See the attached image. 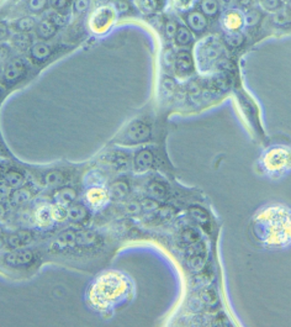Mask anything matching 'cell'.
<instances>
[{
	"instance_id": "6da1fadb",
	"label": "cell",
	"mask_w": 291,
	"mask_h": 327,
	"mask_svg": "<svg viewBox=\"0 0 291 327\" xmlns=\"http://www.w3.org/2000/svg\"><path fill=\"white\" fill-rule=\"evenodd\" d=\"M127 279L118 273H105L97 279L89 290V299L95 308H110L124 298L127 292Z\"/></svg>"
},
{
	"instance_id": "7a4b0ae2",
	"label": "cell",
	"mask_w": 291,
	"mask_h": 327,
	"mask_svg": "<svg viewBox=\"0 0 291 327\" xmlns=\"http://www.w3.org/2000/svg\"><path fill=\"white\" fill-rule=\"evenodd\" d=\"M26 74V64L24 63L23 59L20 58H11L10 61L5 66L4 72H3V79L4 84L10 88L14 86L15 84L19 83Z\"/></svg>"
},
{
	"instance_id": "3957f363",
	"label": "cell",
	"mask_w": 291,
	"mask_h": 327,
	"mask_svg": "<svg viewBox=\"0 0 291 327\" xmlns=\"http://www.w3.org/2000/svg\"><path fill=\"white\" fill-rule=\"evenodd\" d=\"M34 259H35L34 252L25 247L13 248V250L9 252V253L5 254L4 257L5 265L11 267V268L28 267L34 262Z\"/></svg>"
},
{
	"instance_id": "277c9868",
	"label": "cell",
	"mask_w": 291,
	"mask_h": 327,
	"mask_svg": "<svg viewBox=\"0 0 291 327\" xmlns=\"http://www.w3.org/2000/svg\"><path fill=\"white\" fill-rule=\"evenodd\" d=\"M151 137V128L146 122L135 120L127 126L125 133V140L128 143H142Z\"/></svg>"
},
{
	"instance_id": "5b68a950",
	"label": "cell",
	"mask_w": 291,
	"mask_h": 327,
	"mask_svg": "<svg viewBox=\"0 0 291 327\" xmlns=\"http://www.w3.org/2000/svg\"><path fill=\"white\" fill-rule=\"evenodd\" d=\"M291 162V152L287 149L277 148L273 151L268 152L264 158V163H265L266 169L273 170V172H278V170L284 169L285 167L289 166Z\"/></svg>"
},
{
	"instance_id": "8992f818",
	"label": "cell",
	"mask_w": 291,
	"mask_h": 327,
	"mask_svg": "<svg viewBox=\"0 0 291 327\" xmlns=\"http://www.w3.org/2000/svg\"><path fill=\"white\" fill-rule=\"evenodd\" d=\"M109 191L101 187H92L84 194V200L89 208L101 209L109 202Z\"/></svg>"
},
{
	"instance_id": "52a82bcc",
	"label": "cell",
	"mask_w": 291,
	"mask_h": 327,
	"mask_svg": "<svg viewBox=\"0 0 291 327\" xmlns=\"http://www.w3.org/2000/svg\"><path fill=\"white\" fill-rule=\"evenodd\" d=\"M77 245V232L73 230H64L58 233L55 241L51 244L50 250L52 252L68 251Z\"/></svg>"
},
{
	"instance_id": "ba28073f",
	"label": "cell",
	"mask_w": 291,
	"mask_h": 327,
	"mask_svg": "<svg viewBox=\"0 0 291 327\" xmlns=\"http://www.w3.org/2000/svg\"><path fill=\"white\" fill-rule=\"evenodd\" d=\"M34 219H35L36 225H37L40 229L42 230L52 229L53 225H55V220H53L52 214H51V204H46V203L38 204L35 209Z\"/></svg>"
},
{
	"instance_id": "9c48e42d",
	"label": "cell",
	"mask_w": 291,
	"mask_h": 327,
	"mask_svg": "<svg viewBox=\"0 0 291 327\" xmlns=\"http://www.w3.org/2000/svg\"><path fill=\"white\" fill-rule=\"evenodd\" d=\"M52 55V49L50 45L44 43V42H37L34 43L30 49V57H31L32 62L41 64V63L46 62Z\"/></svg>"
},
{
	"instance_id": "30bf717a",
	"label": "cell",
	"mask_w": 291,
	"mask_h": 327,
	"mask_svg": "<svg viewBox=\"0 0 291 327\" xmlns=\"http://www.w3.org/2000/svg\"><path fill=\"white\" fill-rule=\"evenodd\" d=\"M154 163V156L149 149H141L135 156V169L137 172H147Z\"/></svg>"
},
{
	"instance_id": "8fae6325",
	"label": "cell",
	"mask_w": 291,
	"mask_h": 327,
	"mask_svg": "<svg viewBox=\"0 0 291 327\" xmlns=\"http://www.w3.org/2000/svg\"><path fill=\"white\" fill-rule=\"evenodd\" d=\"M53 199H55V203L58 204V205L68 208V206L72 205V204L76 203L77 191L74 190L73 188L62 187L57 189L55 195H53Z\"/></svg>"
},
{
	"instance_id": "7c38bea8",
	"label": "cell",
	"mask_w": 291,
	"mask_h": 327,
	"mask_svg": "<svg viewBox=\"0 0 291 327\" xmlns=\"http://www.w3.org/2000/svg\"><path fill=\"white\" fill-rule=\"evenodd\" d=\"M43 183L46 187H49L51 189H59L65 185V183H67V177H65V173L62 172V170L53 169L44 174Z\"/></svg>"
},
{
	"instance_id": "4fadbf2b",
	"label": "cell",
	"mask_w": 291,
	"mask_h": 327,
	"mask_svg": "<svg viewBox=\"0 0 291 327\" xmlns=\"http://www.w3.org/2000/svg\"><path fill=\"white\" fill-rule=\"evenodd\" d=\"M32 239V233L29 230H20L16 232L11 233L8 237V245L11 248H20L28 246Z\"/></svg>"
},
{
	"instance_id": "5bb4252c",
	"label": "cell",
	"mask_w": 291,
	"mask_h": 327,
	"mask_svg": "<svg viewBox=\"0 0 291 327\" xmlns=\"http://www.w3.org/2000/svg\"><path fill=\"white\" fill-rule=\"evenodd\" d=\"M187 23L189 29L193 30L196 34H200L208 26V20H206L205 14L200 13V11H190L187 16Z\"/></svg>"
},
{
	"instance_id": "9a60e30c",
	"label": "cell",
	"mask_w": 291,
	"mask_h": 327,
	"mask_svg": "<svg viewBox=\"0 0 291 327\" xmlns=\"http://www.w3.org/2000/svg\"><path fill=\"white\" fill-rule=\"evenodd\" d=\"M175 67H176V72H178L179 74H182V76H187V74L193 72V68H194L193 58H191V56L189 55L188 52H185V51L179 52L175 58Z\"/></svg>"
},
{
	"instance_id": "2e32d148",
	"label": "cell",
	"mask_w": 291,
	"mask_h": 327,
	"mask_svg": "<svg viewBox=\"0 0 291 327\" xmlns=\"http://www.w3.org/2000/svg\"><path fill=\"white\" fill-rule=\"evenodd\" d=\"M36 34L42 40H50L57 34V25L51 19H43L36 26Z\"/></svg>"
},
{
	"instance_id": "e0dca14e",
	"label": "cell",
	"mask_w": 291,
	"mask_h": 327,
	"mask_svg": "<svg viewBox=\"0 0 291 327\" xmlns=\"http://www.w3.org/2000/svg\"><path fill=\"white\" fill-rule=\"evenodd\" d=\"M67 210L68 219H70L72 223L80 224L83 221H85L86 217H88V210H86V206L83 205V204L73 203L72 205L68 206Z\"/></svg>"
},
{
	"instance_id": "ac0fdd59",
	"label": "cell",
	"mask_w": 291,
	"mask_h": 327,
	"mask_svg": "<svg viewBox=\"0 0 291 327\" xmlns=\"http://www.w3.org/2000/svg\"><path fill=\"white\" fill-rule=\"evenodd\" d=\"M26 178L20 170L17 169H9L5 172L4 176V183L8 185L9 188L11 189H17L20 187H24L25 185Z\"/></svg>"
},
{
	"instance_id": "d6986e66",
	"label": "cell",
	"mask_w": 291,
	"mask_h": 327,
	"mask_svg": "<svg viewBox=\"0 0 291 327\" xmlns=\"http://www.w3.org/2000/svg\"><path fill=\"white\" fill-rule=\"evenodd\" d=\"M98 244V235L94 231L84 230L77 232V246L82 248L94 247Z\"/></svg>"
},
{
	"instance_id": "ffe728a7",
	"label": "cell",
	"mask_w": 291,
	"mask_h": 327,
	"mask_svg": "<svg viewBox=\"0 0 291 327\" xmlns=\"http://www.w3.org/2000/svg\"><path fill=\"white\" fill-rule=\"evenodd\" d=\"M32 199V191L28 187H20L17 189H14L13 193L10 195V202L13 205H24V204L29 203Z\"/></svg>"
},
{
	"instance_id": "44dd1931",
	"label": "cell",
	"mask_w": 291,
	"mask_h": 327,
	"mask_svg": "<svg viewBox=\"0 0 291 327\" xmlns=\"http://www.w3.org/2000/svg\"><path fill=\"white\" fill-rule=\"evenodd\" d=\"M109 197L113 199L121 200L124 199L130 193V187H128V183L125 181H116L109 187Z\"/></svg>"
},
{
	"instance_id": "7402d4cb",
	"label": "cell",
	"mask_w": 291,
	"mask_h": 327,
	"mask_svg": "<svg viewBox=\"0 0 291 327\" xmlns=\"http://www.w3.org/2000/svg\"><path fill=\"white\" fill-rule=\"evenodd\" d=\"M243 25V17L237 11H229L223 16V26L230 31H238Z\"/></svg>"
},
{
	"instance_id": "603a6c76",
	"label": "cell",
	"mask_w": 291,
	"mask_h": 327,
	"mask_svg": "<svg viewBox=\"0 0 291 327\" xmlns=\"http://www.w3.org/2000/svg\"><path fill=\"white\" fill-rule=\"evenodd\" d=\"M13 43L17 50L28 51L31 49L32 46L31 36L29 35V32H23V31L17 32V34L13 37Z\"/></svg>"
},
{
	"instance_id": "cb8c5ba5",
	"label": "cell",
	"mask_w": 291,
	"mask_h": 327,
	"mask_svg": "<svg viewBox=\"0 0 291 327\" xmlns=\"http://www.w3.org/2000/svg\"><path fill=\"white\" fill-rule=\"evenodd\" d=\"M147 191H148L149 197H151L152 199H155V200L164 199L167 195L166 185L158 181L152 182L151 184L148 185V188H147Z\"/></svg>"
},
{
	"instance_id": "d4e9b609",
	"label": "cell",
	"mask_w": 291,
	"mask_h": 327,
	"mask_svg": "<svg viewBox=\"0 0 291 327\" xmlns=\"http://www.w3.org/2000/svg\"><path fill=\"white\" fill-rule=\"evenodd\" d=\"M94 25H93V28L95 29V31L98 30H104V29H107V26H109L110 24V20H111V13L110 10L105 11V9H101V11H99L98 14H95V17L94 19Z\"/></svg>"
},
{
	"instance_id": "484cf974",
	"label": "cell",
	"mask_w": 291,
	"mask_h": 327,
	"mask_svg": "<svg viewBox=\"0 0 291 327\" xmlns=\"http://www.w3.org/2000/svg\"><path fill=\"white\" fill-rule=\"evenodd\" d=\"M273 24L277 26H280V28H286V26H289L291 24V11L280 8L274 13Z\"/></svg>"
},
{
	"instance_id": "4316f807",
	"label": "cell",
	"mask_w": 291,
	"mask_h": 327,
	"mask_svg": "<svg viewBox=\"0 0 291 327\" xmlns=\"http://www.w3.org/2000/svg\"><path fill=\"white\" fill-rule=\"evenodd\" d=\"M161 0H137V7L143 14H153L160 9Z\"/></svg>"
},
{
	"instance_id": "83f0119b",
	"label": "cell",
	"mask_w": 291,
	"mask_h": 327,
	"mask_svg": "<svg viewBox=\"0 0 291 327\" xmlns=\"http://www.w3.org/2000/svg\"><path fill=\"white\" fill-rule=\"evenodd\" d=\"M193 40V35H191V31L185 26H179L178 31H176L175 35V42L179 46H187Z\"/></svg>"
},
{
	"instance_id": "f1b7e54d",
	"label": "cell",
	"mask_w": 291,
	"mask_h": 327,
	"mask_svg": "<svg viewBox=\"0 0 291 327\" xmlns=\"http://www.w3.org/2000/svg\"><path fill=\"white\" fill-rule=\"evenodd\" d=\"M51 214L55 223H63L68 219V210L64 206L53 203L51 204Z\"/></svg>"
},
{
	"instance_id": "f546056e",
	"label": "cell",
	"mask_w": 291,
	"mask_h": 327,
	"mask_svg": "<svg viewBox=\"0 0 291 327\" xmlns=\"http://www.w3.org/2000/svg\"><path fill=\"white\" fill-rule=\"evenodd\" d=\"M36 21L34 17L31 16H24L16 23V28L19 29V31L23 32H30L31 30H34L36 28Z\"/></svg>"
},
{
	"instance_id": "4dcf8cb0",
	"label": "cell",
	"mask_w": 291,
	"mask_h": 327,
	"mask_svg": "<svg viewBox=\"0 0 291 327\" xmlns=\"http://www.w3.org/2000/svg\"><path fill=\"white\" fill-rule=\"evenodd\" d=\"M201 9H203V13L208 16H215L218 11V2L217 0H203Z\"/></svg>"
},
{
	"instance_id": "1f68e13d",
	"label": "cell",
	"mask_w": 291,
	"mask_h": 327,
	"mask_svg": "<svg viewBox=\"0 0 291 327\" xmlns=\"http://www.w3.org/2000/svg\"><path fill=\"white\" fill-rule=\"evenodd\" d=\"M260 21V13L258 10H248L243 17V23L247 26H256Z\"/></svg>"
},
{
	"instance_id": "d6a6232c",
	"label": "cell",
	"mask_w": 291,
	"mask_h": 327,
	"mask_svg": "<svg viewBox=\"0 0 291 327\" xmlns=\"http://www.w3.org/2000/svg\"><path fill=\"white\" fill-rule=\"evenodd\" d=\"M49 0H28V9L31 13L38 14L47 7Z\"/></svg>"
},
{
	"instance_id": "836d02e7",
	"label": "cell",
	"mask_w": 291,
	"mask_h": 327,
	"mask_svg": "<svg viewBox=\"0 0 291 327\" xmlns=\"http://www.w3.org/2000/svg\"><path fill=\"white\" fill-rule=\"evenodd\" d=\"M113 7H114V10L120 15L127 14L131 9L127 0H113Z\"/></svg>"
},
{
	"instance_id": "e575fe53",
	"label": "cell",
	"mask_w": 291,
	"mask_h": 327,
	"mask_svg": "<svg viewBox=\"0 0 291 327\" xmlns=\"http://www.w3.org/2000/svg\"><path fill=\"white\" fill-rule=\"evenodd\" d=\"M243 41V36L241 35L239 31H230L229 34L226 35V42L231 46L237 47L242 43Z\"/></svg>"
},
{
	"instance_id": "d590c367",
	"label": "cell",
	"mask_w": 291,
	"mask_h": 327,
	"mask_svg": "<svg viewBox=\"0 0 291 327\" xmlns=\"http://www.w3.org/2000/svg\"><path fill=\"white\" fill-rule=\"evenodd\" d=\"M178 24L175 23V21L169 19L166 23V26H164V32H166V36L168 38H175V35H176V31H178Z\"/></svg>"
},
{
	"instance_id": "8d00e7d4",
	"label": "cell",
	"mask_w": 291,
	"mask_h": 327,
	"mask_svg": "<svg viewBox=\"0 0 291 327\" xmlns=\"http://www.w3.org/2000/svg\"><path fill=\"white\" fill-rule=\"evenodd\" d=\"M259 2L263 9H265V10L268 11H272V13H275V11L281 8L280 0H259Z\"/></svg>"
},
{
	"instance_id": "74e56055",
	"label": "cell",
	"mask_w": 291,
	"mask_h": 327,
	"mask_svg": "<svg viewBox=\"0 0 291 327\" xmlns=\"http://www.w3.org/2000/svg\"><path fill=\"white\" fill-rule=\"evenodd\" d=\"M197 237L199 236H197V233L195 232L194 230H185L182 235L183 241H184L185 244H189V245L197 242V239H199Z\"/></svg>"
},
{
	"instance_id": "f35d334b",
	"label": "cell",
	"mask_w": 291,
	"mask_h": 327,
	"mask_svg": "<svg viewBox=\"0 0 291 327\" xmlns=\"http://www.w3.org/2000/svg\"><path fill=\"white\" fill-rule=\"evenodd\" d=\"M141 208L146 211H154L160 208V204L155 202V199H152V198H148V199H145L141 204Z\"/></svg>"
},
{
	"instance_id": "ab89813d",
	"label": "cell",
	"mask_w": 291,
	"mask_h": 327,
	"mask_svg": "<svg viewBox=\"0 0 291 327\" xmlns=\"http://www.w3.org/2000/svg\"><path fill=\"white\" fill-rule=\"evenodd\" d=\"M89 7V0H74V11L76 14L85 13L86 9Z\"/></svg>"
},
{
	"instance_id": "60d3db41",
	"label": "cell",
	"mask_w": 291,
	"mask_h": 327,
	"mask_svg": "<svg viewBox=\"0 0 291 327\" xmlns=\"http://www.w3.org/2000/svg\"><path fill=\"white\" fill-rule=\"evenodd\" d=\"M49 4L55 10H63L67 8L68 0H49Z\"/></svg>"
},
{
	"instance_id": "b9f144b4",
	"label": "cell",
	"mask_w": 291,
	"mask_h": 327,
	"mask_svg": "<svg viewBox=\"0 0 291 327\" xmlns=\"http://www.w3.org/2000/svg\"><path fill=\"white\" fill-rule=\"evenodd\" d=\"M193 2L194 0H174V4L176 5V8L184 10V9L190 8V5L193 4Z\"/></svg>"
},
{
	"instance_id": "7bdbcfd3",
	"label": "cell",
	"mask_w": 291,
	"mask_h": 327,
	"mask_svg": "<svg viewBox=\"0 0 291 327\" xmlns=\"http://www.w3.org/2000/svg\"><path fill=\"white\" fill-rule=\"evenodd\" d=\"M9 36V28L5 23L0 21V41L5 40Z\"/></svg>"
},
{
	"instance_id": "ee69618b",
	"label": "cell",
	"mask_w": 291,
	"mask_h": 327,
	"mask_svg": "<svg viewBox=\"0 0 291 327\" xmlns=\"http://www.w3.org/2000/svg\"><path fill=\"white\" fill-rule=\"evenodd\" d=\"M141 205L139 203H131V204H128V206H127V210H128V212H130V214H132V215H136V214H139V212L141 211Z\"/></svg>"
},
{
	"instance_id": "f6af8a7d",
	"label": "cell",
	"mask_w": 291,
	"mask_h": 327,
	"mask_svg": "<svg viewBox=\"0 0 291 327\" xmlns=\"http://www.w3.org/2000/svg\"><path fill=\"white\" fill-rule=\"evenodd\" d=\"M217 2H218V4H221L225 9H227V8L232 7L233 3H235V0H217Z\"/></svg>"
},
{
	"instance_id": "bcb514c9",
	"label": "cell",
	"mask_w": 291,
	"mask_h": 327,
	"mask_svg": "<svg viewBox=\"0 0 291 327\" xmlns=\"http://www.w3.org/2000/svg\"><path fill=\"white\" fill-rule=\"evenodd\" d=\"M8 53H9V51L5 49V47L0 46V59H4L5 57L8 56Z\"/></svg>"
},
{
	"instance_id": "7dc6e473",
	"label": "cell",
	"mask_w": 291,
	"mask_h": 327,
	"mask_svg": "<svg viewBox=\"0 0 291 327\" xmlns=\"http://www.w3.org/2000/svg\"><path fill=\"white\" fill-rule=\"evenodd\" d=\"M236 2L238 3L239 5H242V7H250L253 0H236Z\"/></svg>"
},
{
	"instance_id": "c3c4849f",
	"label": "cell",
	"mask_w": 291,
	"mask_h": 327,
	"mask_svg": "<svg viewBox=\"0 0 291 327\" xmlns=\"http://www.w3.org/2000/svg\"><path fill=\"white\" fill-rule=\"evenodd\" d=\"M5 214H7V210H5L3 204H0V220H3V219H4Z\"/></svg>"
},
{
	"instance_id": "681fc988",
	"label": "cell",
	"mask_w": 291,
	"mask_h": 327,
	"mask_svg": "<svg viewBox=\"0 0 291 327\" xmlns=\"http://www.w3.org/2000/svg\"><path fill=\"white\" fill-rule=\"evenodd\" d=\"M3 155H5V147H4V145H3L2 140H0V156H3Z\"/></svg>"
},
{
	"instance_id": "f907efd6",
	"label": "cell",
	"mask_w": 291,
	"mask_h": 327,
	"mask_svg": "<svg viewBox=\"0 0 291 327\" xmlns=\"http://www.w3.org/2000/svg\"><path fill=\"white\" fill-rule=\"evenodd\" d=\"M4 176H5V172H4V169H3V167L0 166V182H3L4 181Z\"/></svg>"
},
{
	"instance_id": "816d5d0a",
	"label": "cell",
	"mask_w": 291,
	"mask_h": 327,
	"mask_svg": "<svg viewBox=\"0 0 291 327\" xmlns=\"http://www.w3.org/2000/svg\"><path fill=\"white\" fill-rule=\"evenodd\" d=\"M4 245H5V241L2 238V237H0V250H2V248L4 247Z\"/></svg>"
},
{
	"instance_id": "f5cc1de1",
	"label": "cell",
	"mask_w": 291,
	"mask_h": 327,
	"mask_svg": "<svg viewBox=\"0 0 291 327\" xmlns=\"http://www.w3.org/2000/svg\"><path fill=\"white\" fill-rule=\"evenodd\" d=\"M2 73H3V68H2V66H0V76H2Z\"/></svg>"
},
{
	"instance_id": "db71d44e",
	"label": "cell",
	"mask_w": 291,
	"mask_h": 327,
	"mask_svg": "<svg viewBox=\"0 0 291 327\" xmlns=\"http://www.w3.org/2000/svg\"><path fill=\"white\" fill-rule=\"evenodd\" d=\"M2 93H3V89H2V88H0V95H2Z\"/></svg>"
},
{
	"instance_id": "11a10c76",
	"label": "cell",
	"mask_w": 291,
	"mask_h": 327,
	"mask_svg": "<svg viewBox=\"0 0 291 327\" xmlns=\"http://www.w3.org/2000/svg\"><path fill=\"white\" fill-rule=\"evenodd\" d=\"M290 11H291V2H290Z\"/></svg>"
}]
</instances>
